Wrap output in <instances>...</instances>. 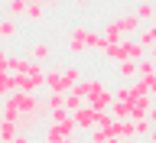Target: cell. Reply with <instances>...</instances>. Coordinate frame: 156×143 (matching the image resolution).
Returning a JSON list of instances; mask_svg holds the SVG:
<instances>
[{
	"label": "cell",
	"instance_id": "cell-40",
	"mask_svg": "<svg viewBox=\"0 0 156 143\" xmlns=\"http://www.w3.org/2000/svg\"><path fill=\"white\" fill-rule=\"evenodd\" d=\"M153 7H156V0H153Z\"/></svg>",
	"mask_w": 156,
	"mask_h": 143
},
{
	"label": "cell",
	"instance_id": "cell-27",
	"mask_svg": "<svg viewBox=\"0 0 156 143\" xmlns=\"http://www.w3.org/2000/svg\"><path fill=\"white\" fill-rule=\"evenodd\" d=\"M29 59H33V62H46V59H49V42H36Z\"/></svg>",
	"mask_w": 156,
	"mask_h": 143
},
{
	"label": "cell",
	"instance_id": "cell-31",
	"mask_svg": "<svg viewBox=\"0 0 156 143\" xmlns=\"http://www.w3.org/2000/svg\"><path fill=\"white\" fill-rule=\"evenodd\" d=\"M140 78H143L146 91H150V95H156V75H140Z\"/></svg>",
	"mask_w": 156,
	"mask_h": 143
},
{
	"label": "cell",
	"instance_id": "cell-14",
	"mask_svg": "<svg viewBox=\"0 0 156 143\" xmlns=\"http://www.w3.org/2000/svg\"><path fill=\"white\" fill-rule=\"evenodd\" d=\"M29 65H33V59H26V55H10V62H7V68L13 75H26Z\"/></svg>",
	"mask_w": 156,
	"mask_h": 143
},
{
	"label": "cell",
	"instance_id": "cell-21",
	"mask_svg": "<svg viewBox=\"0 0 156 143\" xmlns=\"http://www.w3.org/2000/svg\"><path fill=\"white\" fill-rule=\"evenodd\" d=\"M3 13H10V16H26V0H7Z\"/></svg>",
	"mask_w": 156,
	"mask_h": 143
},
{
	"label": "cell",
	"instance_id": "cell-15",
	"mask_svg": "<svg viewBox=\"0 0 156 143\" xmlns=\"http://www.w3.org/2000/svg\"><path fill=\"white\" fill-rule=\"evenodd\" d=\"M133 13L140 16V23H153V20H156V7H153V0H143V3H136Z\"/></svg>",
	"mask_w": 156,
	"mask_h": 143
},
{
	"label": "cell",
	"instance_id": "cell-38",
	"mask_svg": "<svg viewBox=\"0 0 156 143\" xmlns=\"http://www.w3.org/2000/svg\"><path fill=\"white\" fill-rule=\"evenodd\" d=\"M75 3H78V7H88V3H91V0H75Z\"/></svg>",
	"mask_w": 156,
	"mask_h": 143
},
{
	"label": "cell",
	"instance_id": "cell-8",
	"mask_svg": "<svg viewBox=\"0 0 156 143\" xmlns=\"http://www.w3.org/2000/svg\"><path fill=\"white\" fill-rule=\"evenodd\" d=\"M117 26H120V33H124V36H136V33L143 29V23H140V16H136V13H127V16H117Z\"/></svg>",
	"mask_w": 156,
	"mask_h": 143
},
{
	"label": "cell",
	"instance_id": "cell-1",
	"mask_svg": "<svg viewBox=\"0 0 156 143\" xmlns=\"http://www.w3.org/2000/svg\"><path fill=\"white\" fill-rule=\"evenodd\" d=\"M107 46V36L98 33V29H88V26H75L68 33V52L72 55H81L88 49H104Z\"/></svg>",
	"mask_w": 156,
	"mask_h": 143
},
{
	"label": "cell",
	"instance_id": "cell-35",
	"mask_svg": "<svg viewBox=\"0 0 156 143\" xmlns=\"http://www.w3.org/2000/svg\"><path fill=\"white\" fill-rule=\"evenodd\" d=\"M146 117H150V124H156V101H153V107H150V114H146Z\"/></svg>",
	"mask_w": 156,
	"mask_h": 143
},
{
	"label": "cell",
	"instance_id": "cell-34",
	"mask_svg": "<svg viewBox=\"0 0 156 143\" xmlns=\"http://www.w3.org/2000/svg\"><path fill=\"white\" fill-rule=\"evenodd\" d=\"M146 143H156V124L150 127V134H146Z\"/></svg>",
	"mask_w": 156,
	"mask_h": 143
},
{
	"label": "cell",
	"instance_id": "cell-19",
	"mask_svg": "<svg viewBox=\"0 0 156 143\" xmlns=\"http://www.w3.org/2000/svg\"><path fill=\"white\" fill-rule=\"evenodd\" d=\"M16 120H7V117H3V124H0V143H10L13 140V137H16Z\"/></svg>",
	"mask_w": 156,
	"mask_h": 143
},
{
	"label": "cell",
	"instance_id": "cell-9",
	"mask_svg": "<svg viewBox=\"0 0 156 143\" xmlns=\"http://www.w3.org/2000/svg\"><path fill=\"white\" fill-rule=\"evenodd\" d=\"M58 107H65V91H49V95L42 98V117L58 111Z\"/></svg>",
	"mask_w": 156,
	"mask_h": 143
},
{
	"label": "cell",
	"instance_id": "cell-23",
	"mask_svg": "<svg viewBox=\"0 0 156 143\" xmlns=\"http://www.w3.org/2000/svg\"><path fill=\"white\" fill-rule=\"evenodd\" d=\"M42 16H46V7L42 3H26V20L29 23H39Z\"/></svg>",
	"mask_w": 156,
	"mask_h": 143
},
{
	"label": "cell",
	"instance_id": "cell-11",
	"mask_svg": "<svg viewBox=\"0 0 156 143\" xmlns=\"http://www.w3.org/2000/svg\"><path fill=\"white\" fill-rule=\"evenodd\" d=\"M117 75H120V81H136V78H140V72H136V62H133V59L117 62Z\"/></svg>",
	"mask_w": 156,
	"mask_h": 143
},
{
	"label": "cell",
	"instance_id": "cell-16",
	"mask_svg": "<svg viewBox=\"0 0 156 143\" xmlns=\"http://www.w3.org/2000/svg\"><path fill=\"white\" fill-rule=\"evenodd\" d=\"M0 36H3V39H13V36H16V16H10V13H7V16H0Z\"/></svg>",
	"mask_w": 156,
	"mask_h": 143
},
{
	"label": "cell",
	"instance_id": "cell-3",
	"mask_svg": "<svg viewBox=\"0 0 156 143\" xmlns=\"http://www.w3.org/2000/svg\"><path fill=\"white\" fill-rule=\"evenodd\" d=\"M46 85V68L42 62H33L26 75H16V91H39Z\"/></svg>",
	"mask_w": 156,
	"mask_h": 143
},
{
	"label": "cell",
	"instance_id": "cell-13",
	"mask_svg": "<svg viewBox=\"0 0 156 143\" xmlns=\"http://www.w3.org/2000/svg\"><path fill=\"white\" fill-rule=\"evenodd\" d=\"M13 91H16V75L13 72H0V101L10 98Z\"/></svg>",
	"mask_w": 156,
	"mask_h": 143
},
{
	"label": "cell",
	"instance_id": "cell-5",
	"mask_svg": "<svg viewBox=\"0 0 156 143\" xmlns=\"http://www.w3.org/2000/svg\"><path fill=\"white\" fill-rule=\"evenodd\" d=\"M98 114H101V111H94L91 104H81L78 111H72V117H75V127H78V130H91V127H98Z\"/></svg>",
	"mask_w": 156,
	"mask_h": 143
},
{
	"label": "cell",
	"instance_id": "cell-28",
	"mask_svg": "<svg viewBox=\"0 0 156 143\" xmlns=\"http://www.w3.org/2000/svg\"><path fill=\"white\" fill-rule=\"evenodd\" d=\"M117 137H124V140H130V137H133V120H117Z\"/></svg>",
	"mask_w": 156,
	"mask_h": 143
},
{
	"label": "cell",
	"instance_id": "cell-4",
	"mask_svg": "<svg viewBox=\"0 0 156 143\" xmlns=\"http://www.w3.org/2000/svg\"><path fill=\"white\" fill-rule=\"evenodd\" d=\"M78 127H75V117L68 114L62 120H49L46 130H42V143H52V140H62V137H72Z\"/></svg>",
	"mask_w": 156,
	"mask_h": 143
},
{
	"label": "cell",
	"instance_id": "cell-17",
	"mask_svg": "<svg viewBox=\"0 0 156 143\" xmlns=\"http://www.w3.org/2000/svg\"><path fill=\"white\" fill-rule=\"evenodd\" d=\"M111 117H114V120H124V117H130V101H120V98H114V104H111Z\"/></svg>",
	"mask_w": 156,
	"mask_h": 143
},
{
	"label": "cell",
	"instance_id": "cell-29",
	"mask_svg": "<svg viewBox=\"0 0 156 143\" xmlns=\"http://www.w3.org/2000/svg\"><path fill=\"white\" fill-rule=\"evenodd\" d=\"M88 143H107V134L101 127H91V130H88Z\"/></svg>",
	"mask_w": 156,
	"mask_h": 143
},
{
	"label": "cell",
	"instance_id": "cell-20",
	"mask_svg": "<svg viewBox=\"0 0 156 143\" xmlns=\"http://www.w3.org/2000/svg\"><path fill=\"white\" fill-rule=\"evenodd\" d=\"M150 127H153L150 117H133V137H136V140H143V137L150 134Z\"/></svg>",
	"mask_w": 156,
	"mask_h": 143
},
{
	"label": "cell",
	"instance_id": "cell-41",
	"mask_svg": "<svg viewBox=\"0 0 156 143\" xmlns=\"http://www.w3.org/2000/svg\"><path fill=\"white\" fill-rule=\"evenodd\" d=\"M153 101H156V95H153Z\"/></svg>",
	"mask_w": 156,
	"mask_h": 143
},
{
	"label": "cell",
	"instance_id": "cell-25",
	"mask_svg": "<svg viewBox=\"0 0 156 143\" xmlns=\"http://www.w3.org/2000/svg\"><path fill=\"white\" fill-rule=\"evenodd\" d=\"M136 72H140V75H156V62L150 55H143L140 62H136Z\"/></svg>",
	"mask_w": 156,
	"mask_h": 143
},
{
	"label": "cell",
	"instance_id": "cell-6",
	"mask_svg": "<svg viewBox=\"0 0 156 143\" xmlns=\"http://www.w3.org/2000/svg\"><path fill=\"white\" fill-rule=\"evenodd\" d=\"M150 107H153V95H136L133 101H130V120H133V117H146Z\"/></svg>",
	"mask_w": 156,
	"mask_h": 143
},
{
	"label": "cell",
	"instance_id": "cell-32",
	"mask_svg": "<svg viewBox=\"0 0 156 143\" xmlns=\"http://www.w3.org/2000/svg\"><path fill=\"white\" fill-rule=\"evenodd\" d=\"M10 143H33V137H29V130H16V137Z\"/></svg>",
	"mask_w": 156,
	"mask_h": 143
},
{
	"label": "cell",
	"instance_id": "cell-12",
	"mask_svg": "<svg viewBox=\"0 0 156 143\" xmlns=\"http://www.w3.org/2000/svg\"><path fill=\"white\" fill-rule=\"evenodd\" d=\"M46 88H49V91H68L65 75H62L58 68H49V72H46Z\"/></svg>",
	"mask_w": 156,
	"mask_h": 143
},
{
	"label": "cell",
	"instance_id": "cell-7",
	"mask_svg": "<svg viewBox=\"0 0 156 143\" xmlns=\"http://www.w3.org/2000/svg\"><path fill=\"white\" fill-rule=\"evenodd\" d=\"M88 104L94 107V111H111V104H114V91L101 88V91H94V95L88 98Z\"/></svg>",
	"mask_w": 156,
	"mask_h": 143
},
{
	"label": "cell",
	"instance_id": "cell-2",
	"mask_svg": "<svg viewBox=\"0 0 156 143\" xmlns=\"http://www.w3.org/2000/svg\"><path fill=\"white\" fill-rule=\"evenodd\" d=\"M3 101H10L20 114H42V101H39L36 91H13V95L3 98Z\"/></svg>",
	"mask_w": 156,
	"mask_h": 143
},
{
	"label": "cell",
	"instance_id": "cell-36",
	"mask_svg": "<svg viewBox=\"0 0 156 143\" xmlns=\"http://www.w3.org/2000/svg\"><path fill=\"white\" fill-rule=\"evenodd\" d=\"M146 55H150V59H153V62H156V42H153V46H150V49H146Z\"/></svg>",
	"mask_w": 156,
	"mask_h": 143
},
{
	"label": "cell",
	"instance_id": "cell-26",
	"mask_svg": "<svg viewBox=\"0 0 156 143\" xmlns=\"http://www.w3.org/2000/svg\"><path fill=\"white\" fill-rule=\"evenodd\" d=\"M62 75H65V85H68V88H75L78 81H81V72H78V65H68Z\"/></svg>",
	"mask_w": 156,
	"mask_h": 143
},
{
	"label": "cell",
	"instance_id": "cell-24",
	"mask_svg": "<svg viewBox=\"0 0 156 143\" xmlns=\"http://www.w3.org/2000/svg\"><path fill=\"white\" fill-rule=\"evenodd\" d=\"M104 36H107V42H117V39H124V33H120V26H117V20L104 23Z\"/></svg>",
	"mask_w": 156,
	"mask_h": 143
},
{
	"label": "cell",
	"instance_id": "cell-30",
	"mask_svg": "<svg viewBox=\"0 0 156 143\" xmlns=\"http://www.w3.org/2000/svg\"><path fill=\"white\" fill-rule=\"evenodd\" d=\"M114 98H120V101H130V98H133V88H130V81H124V85L117 88Z\"/></svg>",
	"mask_w": 156,
	"mask_h": 143
},
{
	"label": "cell",
	"instance_id": "cell-10",
	"mask_svg": "<svg viewBox=\"0 0 156 143\" xmlns=\"http://www.w3.org/2000/svg\"><path fill=\"white\" fill-rule=\"evenodd\" d=\"M101 88H104V81H101V78H81V81L75 85V91L88 101V98L94 95V91H101Z\"/></svg>",
	"mask_w": 156,
	"mask_h": 143
},
{
	"label": "cell",
	"instance_id": "cell-22",
	"mask_svg": "<svg viewBox=\"0 0 156 143\" xmlns=\"http://www.w3.org/2000/svg\"><path fill=\"white\" fill-rule=\"evenodd\" d=\"M81 104H85V98L78 95L75 88H68V91H65V107H68V111H78Z\"/></svg>",
	"mask_w": 156,
	"mask_h": 143
},
{
	"label": "cell",
	"instance_id": "cell-37",
	"mask_svg": "<svg viewBox=\"0 0 156 143\" xmlns=\"http://www.w3.org/2000/svg\"><path fill=\"white\" fill-rule=\"evenodd\" d=\"M52 143H72V137H62V140H52Z\"/></svg>",
	"mask_w": 156,
	"mask_h": 143
},
{
	"label": "cell",
	"instance_id": "cell-33",
	"mask_svg": "<svg viewBox=\"0 0 156 143\" xmlns=\"http://www.w3.org/2000/svg\"><path fill=\"white\" fill-rule=\"evenodd\" d=\"M7 62H10V55L3 52V49H0V72H10V68H7Z\"/></svg>",
	"mask_w": 156,
	"mask_h": 143
},
{
	"label": "cell",
	"instance_id": "cell-18",
	"mask_svg": "<svg viewBox=\"0 0 156 143\" xmlns=\"http://www.w3.org/2000/svg\"><path fill=\"white\" fill-rule=\"evenodd\" d=\"M42 124V114H20L16 117V127L20 130H33V127Z\"/></svg>",
	"mask_w": 156,
	"mask_h": 143
},
{
	"label": "cell",
	"instance_id": "cell-39",
	"mask_svg": "<svg viewBox=\"0 0 156 143\" xmlns=\"http://www.w3.org/2000/svg\"><path fill=\"white\" fill-rule=\"evenodd\" d=\"M0 124H3V117H0Z\"/></svg>",
	"mask_w": 156,
	"mask_h": 143
}]
</instances>
